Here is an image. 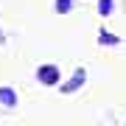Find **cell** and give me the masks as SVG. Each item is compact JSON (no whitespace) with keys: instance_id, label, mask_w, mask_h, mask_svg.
Returning a JSON list of instances; mask_svg holds the SVG:
<instances>
[{"instance_id":"obj_2","label":"cell","mask_w":126,"mask_h":126,"mask_svg":"<svg viewBox=\"0 0 126 126\" xmlns=\"http://www.w3.org/2000/svg\"><path fill=\"white\" fill-rule=\"evenodd\" d=\"M84 76H87V73H84V67H79L76 73H73V79L67 81V84H62V93H76L79 87L84 84Z\"/></svg>"},{"instance_id":"obj_6","label":"cell","mask_w":126,"mask_h":126,"mask_svg":"<svg viewBox=\"0 0 126 126\" xmlns=\"http://www.w3.org/2000/svg\"><path fill=\"white\" fill-rule=\"evenodd\" d=\"M73 9V0H56V11L59 14H67Z\"/></svg>"},{"instance_id":"obj_7","label":"cell","mask_w":126,"mask_h":126,"mask_svg":"<svg viewBox=\"0 0 126 126\" xmlns=\"http://www.w3.org/2000/svg\"><path fill=\"white\" fill-rule=\"evenodd\" d=\"M0 42H6V34H3V28H0Z\"/></svg>"},{"instance_id":"obj_3","label":"cell","mask_w":126,"mask_h":126,"mask_svg":"<svg viewBox=\"0 0 126 126\" xmlns=\"http://www.w3.org/2000/svg\"><path fill=\"white\" fill-rule=\"evenodd\" d=\"M0 104H3V107H17V93L11 90V87H0Z\"/></svg>"},{"instance_id":"obj_1","label":"cell","mask_w":126,"mask_h":126,"mask_svg":"<svg viewBox=\"0 0 126 126\" xmlns=\"http://www.w3.org/2000/svg\"><path fill=\"white\" fill-rule=\"evenodd\" d=\"M36 79L45 87H53V84H59V67L56 64H42V67L36 70Z\"/></svg>"},{"instance_id":"obj_5","label":"cell","mask_w":126,"mask_h":126,"mask_svg":"<svg viewBox=\"0 0 126 126\" xmlns=\"http://www.w3.org/2000/svg\"><path fill=\"white\" fill-rule=\"evenodd\" d=\"M98 11H101V17H109L112 14V0H98Z\"/></svg>"},{"instance_id":"obj_4","label":"cell","mask_w":126,"mask_h":126,"mask_svg":"<svg viewBox=\"0 0 126 126\" xmlns=\"http://www.w3.org/2000/svg\"><path fill=\"white\" fill-rule=\"evenodd\" d=\"M98 42H101V45H118L121 36H115V34H109V31H98Z\"/></svg>"}]
</instances>
